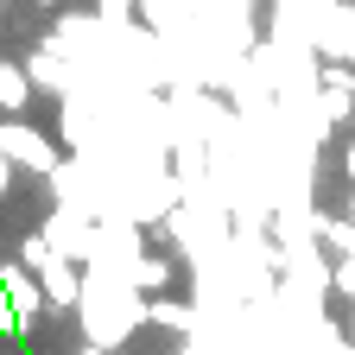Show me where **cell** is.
<instances>
[{
	"label": "cell",
	"mask_w": 355,
	"mask_h": 355,
	"mask_svg": "<svg viewBox=\"0 0 355 355\" xmlns=\"http://www.w3.org/2000/svg\"><path fill=\"white\" fill-rule=\"evenodd\" d=\"M76 318H83V336L102 343V349H127V336L146 324V292H133L127 273H114V266L89 260L83 266V298H76Z\"/></svg>",
	"instance_id": "1"
},
{
	"label": "cell",
	"mask_w": 355,
	"mask_h": 355,
	"mask_svg": "<svg viewBox=\"0 0 355 355\" xmlns=\"http://www.w3.org/2000/svg\"><path fill=\"white\" fill-rule=\"evenodd\" d=\"M304 44L330 64H355V0H311Z\"/></svg>",
	"instance_id": "3"
},
{
	"label": "cell",
	"mask_w": 355,
	"mask_h": 355,
	"mask_svg": "<svg viewBox=\"0 0 355 355\" xmlns=\"http://www.w3.org/2000/svg\"><path fill=\"white\" fill-rule=\"evenodd\" d=\"M38 7H64V0H38Z\"/></svg>",
	"instance_id": "15"
},
{
	"label": "cell",
	"mask_w": 355,
	"mask_h": 355,
	"mask_svg": "<svg viewBox=\"0 0 355 355\" xmlns=\"http://www.w3.org/2000/svg\"><path fill=\"white\" fill-rule=\"evenodd\" d=\"M0 19H7V7H0Z\"/></svg>",
	"instance_id": "16"
},
{
	"label": "cell",
	"mask_w": 355,
	"mask_h": 355,
	"mask_svg": "<svg viewBox=\"0 0 355 355\" xmlns=\"http://www.w3.org/2000/svg\"><path fill=\"white\" fill-rule=\"evenodd\" d=\"M38 96V83L26 70V58H0V114H26Z\"/></svg>",
	"instance_id": "7"
},
{
	"label": "cell",
	"mask_w": 355,
	"mask_h": 355,
	"mask_svg": "<svg viewBox=\"0 0 355 355\" xmlns=\"http://www.w3.org/2000/svg\"><path fill=\"white\" fill-rule=\"evenodd\" d=\"M26 330H19V311H13V298H7V286H0V343H19Z\"/></svg>",
	"instance_id": "11"
},
{
	"label": "cell",
	"mask_w": 355,
	"mask_h": 355,
	"mask_svg": "<svg viewBox=\"0 0 355 355\" xmlns=\"http://www.w3.org/2000/svg\"><path fill=\"white\" fill-rule=\"evenodd\" d=\"M0 159H13L19 171H38V178H51L70 153L58 146V140H44V133L26 121V114H7L0 121Z\"/></svg>",
	"instance_id": "4"
},
{
	"label": "cell",
	"mask_w": 355,
	"mask_h": 355,
	"mask_svg": "<svg viewBox=\"0 0 355 355\" xmlns=\"http://www.w3.org/2000/svg\"><path fill=\"white\" fill-rule=\"evenodd\" d=\"M19 260L38 273V286H44V304H51V311H76V298H83V260L58 254L51 241H44V229H32V235L19 241Z\"/></svg>",
	"instance_id": "2"
},
{
	"label": "cell",
	"mask_w": 355,
	"mask_h": 355,
	"mask_svg": "<svg viewBox=\"0 0 355 355\" xmlns=\"http://www.w3.org/2000/svg\"><path fill=\"white\" fill-rule=\"evenodd\" d=\"M13 178H19V165H13V159H0V203L13 197Z\"/></svg>",
	"instance_id": "12"
},
{
	"label": "cell",
	"mask_w": 355,
	"mask_h": 355,
	"mask_svg": "<svg viewBox=\"0 0 355 355\" xmlns=\"http://www.w3.org/2000/svg\"><path fill=\"white\" fill-rule=\"evenodd\" d=\"M171 279H178V260H171V254H140V260L127 266V286L146 292V298H153V292H171Z\"/></svg>",
	"instance_id": "8"
},
{
	"label": "cell",
	"mask_w": 355,
	"mask_h": 355,
	"mask_svg": "<svg viewBox=\"0 0 355 355\" xmlns=\"http://www.w3.org/2000/svg\"><path fill=\"white\" fill-rule=\"evenodd\" d=\"M146 330L191 336V330H203V311H197V304H184V298H171V292H153V298H146Z\"/></svg>",
	"instance_id": "6"
},
{
	"label": "cell",
	"mask_w": 355,
	"mask_h": 355,
	"mask_svg": "<svg viewBox=\"0 0 355 355\" xmlns=\"http://www.w3.org/2000/svg\"><path fill=\"white\" fill-rule=\"evenodd\" d=\"M330 292L355 304V254H330Z\"/></svg>",
	"instance_id": "9"
},
{
	"label": "cell",
	"mask_w": 355,
	"mask_h": 355,
	"mask_svg": "<svg viewBox=\"0 0 355 355\" xmlns=\"http://www.w3.org/2000/svg\"><path fill=\"white\" fill-rule=\"evenodd\" d=\"M0 286H7V298H13V311H19V330L32 336L38 318H44V286H38V273H32L26 260H0Z\"/></svg>",
	"instance_id": "5"
},
{
	"label": "cell",
	"mask_w": 355,
	"mask_h": 355,
	"mask_svg": "<svg viewBox=\"0 0 355 355\" xmlns=\"http://www.w3.org/2000/svg\"><path fill=\"white\" fill-rule=\"evenodd\" d=\"M343 127H349V133H355V108H349V121H343Z\"/></svg>",
	"instance_id": "14"
},
{
	"label": "cell",
	"mask_w": 355,
	"mask_h": 355,
	"mask_svg": "<svg viewBox=\"0 0 355 355\" xmlns=\"http://www.w3.org/2000/svg\"><path fill=\"white\" fill-rule=\"evenodd\" d=\"M96 7H102L108 26H133V19H140V0H96Z\"/></svg>",
	"instance_id": "10"
},
{
	"label": "cell",
	"mask_w": 355,
	"mask_h": 355,
	"mask_svg": "<svg viewBox=\"0 0 355 355\" xmlns=\"http://www.w3.org/2000/svg\"><path fill=\"white\" fill-rule=\"evenodd\" d=\"M343 178H349V191H355V133H349V146H343Z\"/></svg>",
	"instance_id": "13"
}]
</instances>
